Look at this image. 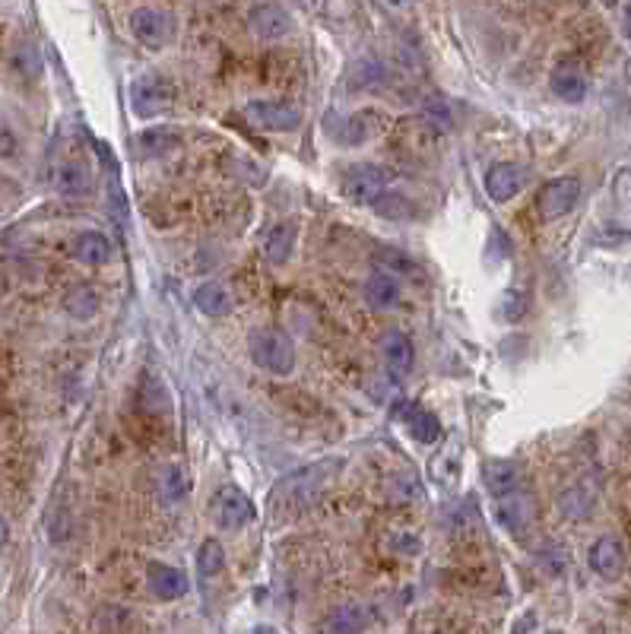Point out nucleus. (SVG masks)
I'll return each instance as SVG.
<instances>
[{
    "label": "nucleus",
    "mask_w": 631,
    "mask_h": 634,
    "mask_svg": "<svg viewBox=\"0 0 631 634\" xmlns=\"http://www.w3.org/2000/svg\"><path fill=\"white\" fill-rule=\"evenodd\" d=\"M587 558H590V568L600 577H606V581H616V577L625 571V549L619 539H612V536H600L597 543L590 546Z\"/></svg>",
    "instance_id": "nucleus-11"
},
{
    "label": "nucleus",
    "mask_w": 631,
    "mask_h": 634,
    "mask_svg": "<svg viewBox=\"0 0 631 634\" xmlns=\"http://www.w3.org/2000/svg\"><path fill=\"white\" fill-rule=\"evenodd\" d=\"M524 181H527V175H524L521 165L495 162L492 169L486 172V194H489L495 203H508V200H514L517 194H521Z\"/></svg>",
    "instance_id": "nucleus-9"
},
{
    "label": "nucleus",
    "mask_w": 631,
    "mask_h": 634,
    "mask_svg": "<svg viewBox=\"0 0 631 634\" xmlns=\"http://www.w3.org/2000/svg\"><path fill=\"white\" fill-rule=\"evenodd\" d=\"M403 419H406V428H410V435L422 444H435L441 438V422L435 419V413H429L425 406L419 403H410L403 409Z\"/></svg>",
    "instance_id": "nucleus-23"
},
{
    "label": "nucleus",
    "mask_w": 631,
    "mask_h": 634,
    "mask_svg": "<svg viewBox=\"0 0 631 634\" xmlns=\"http://www.w3.org/2000/svg\"><path fill=\"white\" fill-rule=\"evenodd\" d=\"M337 466L340 463H314V466H305V470H299V473L286 476L280 486L273 489L270 505H273V501H280V498L286 501V505H295V508L308 505V501L314 498V492H318L327 482V476L337 473Z\"/></svg>",
    "instance_id": "nucleus-2"
},
{
    "label": "nucleus",
    "mask_w": 631,
    "mask_h": 634,
    "mask_svg": "<svg viewBox=\"0 0 631 634\" xmlns=\"http://www.w3.org/2000/svg\"><path fill=\"white\" fill-rule=\"evenodd\" d=\"M251 359L270 375H289L295 368V346L283 330L276 327H257L248 337Z\"/></svg>",
    "instance_id": "nucleus-1"
},
{
    "label": "nucleus",
    "mask_w": 631,
    "mask_h": 634,
    "mask_svg": "<svg viewBox=\"0 0 631 634\" xmlns=\"http://www.w3.org/2000/svg\"><path fill=\"white\" fill-rule=\"evenodd\" d=\"M387 184H391V172H387L384 165L359 162L343 175V197L352 203H371V207H375L378 197L387 194Z\"/></svg>",
    "instance_id": "nucleus-3"
},
{
    "label": "nucleus",
    "mask_w": 631,
    "mask_h": 634,
    "mask_svg": "<svg viewBox=\"0 0 631 634\" xmlns=\"http://www.w3.org/2000/svg\"><path fill=\"white\" fill-rule=\"evenodd\" d=\"M295 238H299V226H295V219L280 222V226H276V229L270 232L267 245H264V254H267V260H270L273 267H283L286 260L292 257V251H295Z\"/></svg>",
    "instance_id": "nucleus-21"
},
{
    "label": "nucleus",
    "mask_w": 631,
    "mask_h": 634,
    "mask_svg": "<svg viewBox=\"0 0 631 634\" xmlns=\"http://www.w3.org/2000/svg\"><path fill=\"white\" fill-rule=\"evenodd\" d=\"M384 365H387V371H391V375L397 378V381H403V378H410V371H413V343H410V337H406V333H400V330H391V333H384Z\"/></svg>",
    "instance_id": "nucleus-12"
},
{
    "label": "nucleus",
    "mask_w": 631,
    "mask_h": 634,
    "mask_svg": "<svg viewBox=\"0 0 631 634\" xmlns=\"http://www.w3.org/2000/svg\"><path fill=\"white\" fill-rule=\"evenodd\" d=\"M549 89L559 96L562 102H581L587 96V77L581 73V67L574 64H559L549 77Z\"/></svg>",
    "instance_id": "nucleus-16"
},
{
    "label": "nucleus",
    "mask_w": 631,
    "mask_h": 634,
    "mask_svg": "<svg viewBox=\"0 0 631 634\" xmlns=\"http://www.w3.org/2000/svg\"><path fill=\"white\" fill-rule=\"evenodd\" d=\"M425 111H429V118L438 124V127H451V115H448V108H444V99H429V105H425Z\"/></svg>",
    "instance_id": "nucleus-30"
},
{
    "label": "nucleus",
    "mask_w": 631,
    "mask_h": 634,
    "mask_svg": "<svg viewBox=\"0 0 631 634\" xmlns=\"http://www.w3.org/2000/svg\"><path fill=\"white\" fill-rule=\"evenodd\" d=\"M368 625H371V609L349 603V606H340L327 619V634H362Z\"/></svg>",
    "instance_id": "nucleus-22"
},
{
    "label": "nucleus",
    "mask_w": 631,
    "mask_h": 634,
    "mask_svg": "<svg viewBox=\"0 0 631 634\" xmlns=\"http://www.w3.org/2000/svg\"><path fill=\"white\" fill-rule=\"evenodd\" d=\"M375 118H381L378 111H359V115H349L343 124H337V130H333V137H337L340 143H346V146L365 143V140H371V137H378L381 130L387 127V121L368 124V121H375Z\"/></svg>",
    "instance_id": "nucleus-14"
},
{
    "label": "nucleus",
    "mask_w": 631,
    "mask_h": 634,
    "mask_svg": "<svg viewBox=\"0 0 631 634\" xmlns=\"http://www.w3.org/2000/svg\"><path fill=\"white\" fill-rule=\"evenodd\" d=\"M222 568H226V549H222L219 539H203L197 549V571L203 577H216Z\"/></svg>",
    "instance_id": "nucleus-27"
},
{
    "label": "nucleus",
    "mask_w": 631,
    "mask_h": 634,
    "mask_svg": "<svg viewBox=\"0 0 631 634\" xmlns=\"http://www.w3.org/2000/svg\"><path fill=\"white\" fill-rule=\"evenodd\" d=\"M131 102L140 118H159L172 108L175 86L165 77H159V73H146V77H140L131 86Z\"/></svg>",
    "instance_id": "nucleus-4"
},
{
    "label": "nucleus",
    "mask_w": 631,
    "mask_h": 634,
    "mask_svg": "<svg viewBox=\"0 0 631 634\" xmlns=\"http://www.w3.org/2000/svg\"><path fill=\"white\" fill-rule=\"evenodd\" d=\"M111 241L102 232H80L77 241H73V257L86 267H102L111 260Z\"/></svg>",
    "instance_id": "nucleus-19"
},
{
    "label": "nucleus",
    "mask_w": 631,
    "mask_h": 634,
    "mask_svg": "<svg viewBox=\"0 0 631 634\" xmlns=\"http://www.w3.org/2000/svg\"><path fill=\"white\" fill-rule=\"evenodd\" d=\"M581 200V181L578 178H552L543 184L540 197H536V210L546 222L562 219L565 213L574 210V203Z\"/></svg>",
    "instance_id": "nucleus-6"
},
{
    "label": "nucleus",
    "mask_w": 631,
    "mask_h": 634,
    "mask_svg": "<svg viewBox=\"0 0 631 634\" xmlns=\"http://www.w3.org/2000/svg\"><path fill=\"white\" fill-rule=\"evenodd\" d=\"M131 32L143 48L159 51L172 39V16L159 7H137L131 13Z\"/></svg>",
    "instance_id": "nucleus-5"
},
{
    "label": "nucleus",
    "mask_w": 631,
    "mask_h": 634,
    "mask_svg": "<svg viewBox=\"0 0 631 634\" xmlns=\"http://www.w3.org/2000/svg\"><path fill=\"white\" fill-rule=\"evenodd\" d=\"M7 539H10V527H7V520H4V517H0V546H4V543H7Z\"/></svg>",
    "instance_id": "nucleus-32"
},
{
    "label": "nucleus",
    "mask_w": 631,
    "mask_h": 634,
    "mask_svg": "<svg viewBox=\"0 0 631 634\" xmlns=\"http://www.w3.org/2000/svg\"><path fill=\"white\" fill-rule=\"evenodd\" d=\"M54 188L64 197H86L92 191V172L83 162H61L54 169Z\"/></svg>",
    "instance_id": "nucleus-17"
},
{
    "label": "nucleus",
    "mask_w": 631,
    "mask_h": 634,
    "mask_svg": "<svg viewBox=\"0 0 631 634\" xmlns=\"http://www.w3.org/2000/svg\"><path fill=\"white\" fill-rule=\"evenodd\" d=\"M194 305H197L200 314H207V317H226L235 308L229 289L219 286V283H200L194 289Z\"/></svg>",
    "instance_id": "nucleus-20"
},
{
    "label": "nucleus",
    "mask_w": 631,
    "mask_h": 634,
    "mask_svg": "<svg viewBox=\"0 0 631 634\" xmlns=\"http://www.w3.org/2000/svg\"><path fill=\"white\" fill-rule=\"evenodd\" d=\"M248 20H251V32L257 35V39H267V42L283 39V35H289V29H292V16L276 4L251 7Z\"/></svg>",
    "instance_id": "nucleus-10"
},
{
    "label": "nucleus",
    "mask_w": 631,
    "mask_h": 634,
    "mask_svg": "<svg viewBox=\"0 0 631 634\" xmlns=\"http://www.w3.org/2000/svg\"><path fill=\"white\" fill-rule=\"evenodd\" d=\"M13 197H16V184L7 175H0V207H4V203H10Z\"/></svg>",
    "instance_id": "nucleus-31"
},
{
    "label": "nucleus",
    "mask_w": 631,
    "mask_h": 634,
    "mask_svg": "<svg viewBox=\"0 0 631 634\" xmlns=\"http://www.w3.org/2000/svg\"><path fill=\"white\" fill-rule=\"evenodd\" d=\"M375 267H378V273H387V276H419V267H416V260L406 254V251H400V248H378L375 251Z\"/></svg>",
    "instance_id": "nucleus-26"
},
{
    "label": "nucleus",
    "mask_w": 631,
    "mask_h": 634,
    "mask_svg": "<svg viewBox=\"0 0 631 634\" xmlns=\"http://www.w3.org/2000/svg\"><path fill=\"white\" fill-rule=\"evenodd\" d=\"M251 634H276V631H273V628H267V625H261V628H254Z\"/></svg>",
    "instance_id": "nucleus-33"
},
{
    "label": "nucleus",
    "mask_w": 631,
    "mask_h": 634,
    "mask_svg": "<svg viewBox=\"0 0 631 634\" xmlns=\"http://www.w3.org/2000/svg\"><path fill=\"white\" fill-rule=\"evenodd\" d=\"M146 574H150V590L159 596V600H165V603L181 600V596L188 593V577H184V571H178L172 565L153 562Z\"/></svg>",
    "instance_id": "nucleus-15"
},
{
    "label": "nucleus",
    "mask_w": 631,
    "mask_h": 634,
    "mask_svg": "<svg viewBox=\"0 0 631 634\" xmlns=\"http://www.w3.org/2000/svg\"><path fill=\"white\" fill-rule=\"evenodd\" d=\"M498 520H501V527H505L508 533L514 536H524L533 524V501L521 492H514V495H505L501 498V505H498Z\"/></svg>",
    "instance_id": "nucleus-13"
},
{
    "label": "nucleus",
    "mask_w": 631,
    "mask_h": 634,
    "mask_svg": "<svg viewBox=\"0 0 631 634\" xmlns=\"http://www.w3.org/2000/svg\"><path fill=\"white\" fill-rule=\"evenodd\" d=\"M375 210L384 219H410L413 216V203L406 197H400V194H384V197H378Z\"/></svg>",
    "instance_id": "nucleus-29"
},
{
    "label": "nucleus",
    "mask_w": 631,
    "mask_h": 634,
    "mask_svg": "<svg viewBox=\"0 0 631 634\" xmlns=\"http://www.w3.org/2000/svg\"><path fill=\"white\" fill-rule=\"evenodd\" d=\"M365 298L375 308H394L400 302V283L394 276H387V273H371L368 276V283H365Z\"/></svg>",
    "instance_id": "nucleus-25"
},
{
    "label": "nucleus",
    "mask_w": 631,
    "mask_h": 634,
    "mask_svg": "<svg viewBox=\"0 0 631 634\" xmlns=\"http://www.w3.org/2000/svg\"><path fill=\"white\" fill-rule=\"evenodd\" d=\"M245 118L261 130H295L302 124V111L292 102H251Z\"/></svg>",
    "instance_id": "nucleus-7"
},
{
    "label": "nucleus",
    "mask_w": 631,
    "mask_h": 634,
    "mask_svg": "<svg viewBox=\"0 0 631 634\" xmlns=\"http://www.w3.org/2000/svg\"><path fill=\"white\" fill-rule=\"evenodd\" d=\"M64 308H67V314L73 317V321H92V317H96L99 308H102V298L92 286H77V289H70L64 295Z\"/></svg>",
    "instance_id": "nucleus-24"
},
{
    "label": "nucleus",
    "mask_w": 631,
    "mask_h": 634,
    "mask_svg": "<svg viewBox=\"0 0 631 634\" xmlns=\"http://www.w3.org/2000/svg\"><path fill=\"white\" fill-rule=\"evenodd\" d=\"M137 146L143 149V156H162L169 153V149L178 146V134H172V130H143V134L137 137Z\"/></svg>",
    "instance_id": "nucleus-28"
},
{
    "label": "nucleus",
    "mask_w": 631,
    "mask_h": 634,
    "mask_svg": "<svg viewBox=\"0 0 631 634\" xmlns=\"http://www.w3.org/2000/svg\"><path fill=\"white\" fill-rule=\"evenodd\" d=\"M213 517L222 530H241L254 520V505L238 489H222L213 498Z\"/></svg>",
    "instance_id": "nucleus-8"
},
{
    "label": "nucleus",
    "mask_w": 631,
    "mask_h": 634,
    "mask_svg": "<svg viewBox=\"0 0 631 634\" xmlns=\"http://www.w3.org/2000/svg\"><path fill=\"white\" fill-rule=\"evenodd\" d=\"M482 479H486V489L498 498L514 495L521 486V470L511 460H489L482 463Z\"/></svg>",
    "instance_id": "nucleus-18"
}]
</instances>
